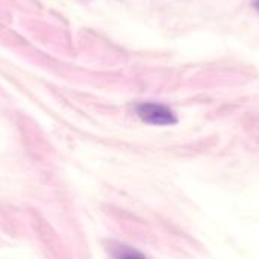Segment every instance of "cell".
<instances>
[{"instance_id": "6da1fadb", "label": "cell", "mask_w": 259, "mask_h": 259, "mask_svg": "<svg viewBox=\"0 0 259 259\" xmlns=\"http://www.w3.org/2000/svg\"><path fill=\"white\" fill-rule=\"evenodd\" d=\"M137 115L141 121L153 126H171L178 123V117L168 106L155 102L140 103L137 106Z\"/></svg>"}, {"instance_id": "7a4b0ae2", "label": "cell", "mask_w": 259, "mask_h": 259, "mask_svg": "<svg viewBox=\"0 0 259 259\" xmlns=\"http://www.w3.org/2000/svg\"><path fill=\"white\" fill-rule=\"evenodd\" d=\"M115 259H146L140 252L129 247H118L115 252Z\"/></svg>"}, {"instance_id": "3957f363", "label": "cell", "mask_w": 259, "mask_h": 259, "mask_svg": "<svg viewBox=\"0 0 259 259\" xmlns=\"http://www.w3.org/2000/svg\"><path fill=\"white\" fill-rule=\"evenodd\" d=\"M253 5H255V8L259 11V0H255V3H253Z\"/></svg>"}]
</instances>
